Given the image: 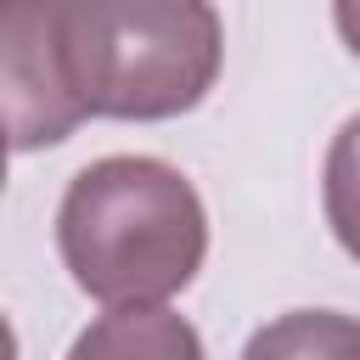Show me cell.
<instances>
[{
  "label": "cell",
  "instance_id": "5b68a950",
  "mask_svg": "<svg viewBox=\"0 0 360 360\" xmlns=\"http://www.w3.org/2000/svg\"><path fill=\"white\" fill-rule=\"evenodd\" d=\"M242 360H360V315L287 309L248 338Z\"/></svg>",
  "mask_w": 360,
  "mask_h": 360
},
{
  "label": "cell",
  "instance_id": "6da1fadb",
  "mask_svg": "<svg viewBox=\"0 0 360 360\" xmlns=\"http://www.w3.org/2000/svg\"><path fill=\"white\" fill-rule=\"evenodd\" d=\"M56 253L73 287L107 309L163 304L202 270L208 214L174 163L112 152L68 180L56 208Z\"/></svg>",
  "mask_w": 360,
  "mask_h": 360
},
{
  "label": "cell",
  "instance_id": "52a82bcc",
  "mask_svg": "<svg viewBox=\"0 0 360 360\" xmlns=\"http://www.w3.org/2000/svg\"><path fill=\"white\" fill-rule=\"evenodd\" d=\"M332 22H338L343 45L360 56V0H332Z\"/></svg>",
  "mask_w": 360,
  "mask_h": 360
},
{
  "label": "cell",
  "instance_id": "3957f363",
  "mask_svg": "<svg viewBox=\"0 0 360 360\" xmlns=\"http://www.w3.org/2000/svg\"><path fill=\"white\" fill-rule=\"evenodd\" d=\"M0 96L17 152L56 146L84 124L62 51V0H0Z\"/></svg>",
  "mask_w": 360,
  "mask_h": 360
},
{
  "label": "cell",
  "instance_id": "8992f818",
  "mask_svg": "<svg viewBox=\"0 0 360 360\" xmlns=\"http://www.w3.org/2000/svg\"><path fill=\"white\" fill-rule=\"evenodd\" d=\"M321 208L338 236V248L360 264V112L332 135L326 169H321Z\"/></svg>",
  "mask_w": 360,
  "mask_h": 360
},
{
  "label": "cell",
  "instance_id": "277c9868",
  "mask_svg": "<svg viewBox=\"0 0 360 360\" xmlns=\"http://www.w3.org/2000/svg\"><path fill=\"white\" fill-rule=\"evenodd\" d=\"M68 360H202V338L169 304H124L96 315L73 338Z\"/></svg>",
  "mask_w": 360,
  "mask_h": 360
},
{
  "label": "cell",
  "instance_id": "7a4b0ae2",
  "mask_svg": "<svg viewBox=\"0 0 360 360\" xmlns=\"http://www.w3.org/2000/svg\"><path fill=\"white\" fill-rule=\"evenodd\" d=\"M62 51L84 118H180L225 62L214 0H62Z\"/></svg>",
  "mask_w": 360,
  "mask_h": 360
}]
</instances>
